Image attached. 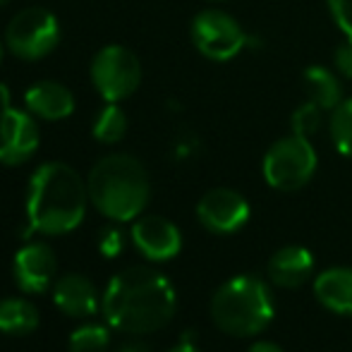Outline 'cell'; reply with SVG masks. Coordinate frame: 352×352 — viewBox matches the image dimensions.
Listing matches in <instances>:
<instances>
[{
    "label": "cell",
    "mask_w": 352,
    "mask_h": 352,
    "mask_svg": "<svg viewBox=\"0 0 352 352\" xmlns=\"http://www.w3.org/2000/svg\"><path fill=\"white\" fill-rule=\"evenodd\" d=\"M173 283L151 266H130L108 280L101 295V314L111 329L127 336L156 333L175 316Z\"/></svg>",
    "instance_id": "6da1fadb"
},
{
    "label": "cell",
    "mask_w": 352,
    "mask_h": 352,
    "mask_svg": "<svg viewBox=\"0 0 352 352\" xmlns=\"http://www.w3.org/2000/svg\"><path fill=\"white\" fill-rule=\"evenodd\" d=\"M89 190L67 163L48 161L34 170L27 187V226L41 235H67L87 216Z\"/></svg>",
    "instance_id": "7a4b0ae2"
},
{
    "label": "cell",
    "mask_w": 352,
    "mask_h": 352,
    "mask_svg": "<svg viewBox=\"0 0 352 352\" xmlns=\"http://www.w3.org/2000/svg\"><path fill=\"white\" fill-rule=\"evenodd\" d=\"M89 201L116 223L137 221L151 199L146 168L130 153L103 156L87 177Z\"/></svg>",
    "instance_id": "3957f363"
},
{
    "label": "cell",
    "mask_w": 352,
    "mask_h": 352,
    "mask_svg": "<svg viewBox=\"0 0 352 352\" xmlns=\"http://www.w3.org/2000/svg\"><path fill=\"white\" fill-rule=\"evenodd\" d=\"M276 305L271 290L256 276H235L211 297V319L223 333L235 338L259 336L274 321Z\"/></svg>",
    "instance_id": "277c9868"
},
{
    "label": "cell",
    "mask_w": 352,
    "mask_h": 352,
    "mask_svg": "<svg viewBox=\"0 0 352 352\" xmlns=\"http://www.w3.org/2000/svg\"><path fill=\"white\" fill-rule=\"evenodd\" d=\"M316 151L307 137L292 132L290 137H283L264 156V180L274 190L295 192L302 190L316 173Z\"/></svg>",
    "instance_id": "5b68a950"
},
{
    "label": "cell",
    "mask_w": 352,
    "mask_h": 352,
    "mask_svg": "<svg viewBox=\"0 0 352 352\" xmlns=\"http://www.w3.org/2000/svg\"><path fill=\"white\" fill-rule=\"evenodd\" d=\"M60 41L58 17L46 8H24L5 29V46L19 60H41L56 51Z\"/></svg>",
    "instance_id": "8992f818"
},
{
    "label": "cell",
    "mask_w": 352,
    "mask_h": 352,
    "mask_svg": "<svg viewBox=\"0 0 352 352\" xmlns=\"http://www.w3.org/2000/svg\"><path fill=\"white\" fill-rule=\"evenodd\" d=\"M91 82L106 103H118L140 89L142 65L125 46H106L91 60Z\"/></svg>",
    "instance_id": "52a82bcc"
},
{
    "label": "cell",
    "mask_w": 352,
    "mask_h": 352,
    "mask_svg": "<svg viewBox=\"0 0 352 352\" xmlns=\"http://www.w3.org/2000/svg\"><path fill=\"white\" fill-rule=\"evenodd\" d=\"M192 43L204 58L216 63L232 60L242 48L247 46V34L232 14L223 10H201L192 19Z\"/></svg>",
    "instance_id": "ba28073f"
},
{
    "label": "cell",
    "mask_w": 352,
    "mask_h": 352,
    "mask_svg": "<svg viewBox=\"0 0 352 352\" xmlns=\"http://www.w3.org/2000/svg\"><path fill=\"white\" fill-rule=\"evenodd\" d=\"M38 148V125L29 111L3 108L0 111V163L22 166Z\"/></svg>",
    "instance_id": "9c48e42d"
},
{
    "label": "cell",
    "mask_w": 352,
    "mask_h": 352,
    "mask_svg": "<svg viewBox=\"0 0 352 352\" xmlns=\"http://www.w3.org/2000/svg\"><path fill=\"white\" fill-rule=\"evenodd\" d=\"M197 218L206 230L216 235H230L250 221V204L240 192L230 187H216L199 199Z\"/></svg>",
    "instance_id": "30bf717a"
},
{
    "label": "cell",
    "mask_w": 352,
    "mask_h": 352,
    "mask_svg": "<svg viewBox=\"0 0 352 352\" xmlns=\"http://www.w3.org/2000/svg\"><path fill=\"white\" fill-rule=\"evenodd\" d=\"M130 237L144 259L156 264L170 261L182 250L180 228L163 216H140L132 223Z\"/></svg>",
    "instance_id": "8fae6325"
},
{
    "label": "cell",
    "mask_w": 352,
    "mask_h": 352,
    "mask_svg": "<svg viewBox=\"0 0 352 352\" xmlns=\"http://www.w3.org/2000/svg\"><path fill=\"white\" fill-rule=\"evenodd\" d=\"M56 271L58 256L46 242H29L12 259V276L19 290L27 295H43L53 285Z\"/></svg>",
    "instance_id": "7c38bea8"
},
{
    "label": "cell",
    "mask_w": 352,
    "mask_h": 352,
    "mask_svg": "<svg viewBox=\"0 0 352 352\" xmlns=\"http://www.w3.org/2000/svg\"><path fill=\"white\" fill-rule=\"evenodd\" d=\"M53 305L72 319H89L101 311L96 285L82 274H67L53 283Z\"/></svg>",
    "instance_id": "4fadbf2b"
},
{
    "label": "cell",
    "mask_w": 352,
    "mask_h": 352,
    "mask_svg": "<svg viewBox=\"0 0 352 352\" xmlns=\"http://www.w3.org/2000/svg\"><path fill=\"white\" fill-rule=\"evenodd\" d=\"M24 106L34 118L41 120H65L74 111V96L65 84L46 79L27 89Z\"/></svg>",
    "instance_id": "5bb4252c"
},
{
    "label": "cell",
    "mask_w": 352,
    "mask_h": 352,
    "mask_svg": "<svg viewBox=\"0 0 352 352\" xmlns=\"http://www.w3.org/2000/svg\"><path fill=\"white\" fill-rule=\"evenodd\" d=\"M314 271V256L309 250L297 245L280 247L274 256L269 259L266 274L269 280L278 287H300L311 278Z\"/></svg>",
    "instance_id": "9a60e30c"
},
{
    "label": "cell",
    "mask_w": 352,
    "mask_h": 352,
    "mask_svg": "<svg viewBox=\"0 0 352 352\" xmlns=\"http://www.w3.org/2000/svg\"><path fill=\"white\" fill-rule=\"evenodd\" d=\"M314 295L326 309L336 314H352V269L336 266L316 276Z\"/></svg>",
    "instance_id": "2e32d148"
},
{
    "label": "cell",
    "mask_w": 352,
    "mask_h": 352,
    "mask_svg": "<svg viewBox=\"0 0 352 352\" xmlns=\"http://www.w3.org/2000/svg\"><path fill=\"white\" fill-rule=\"evenodd\" d=\"M38 309L27 297H5L0 300V333L29 336L38 329Z\"/></svg>",
    "instance_id": "e0dca14e"
},
{
    "label": "cell",
    "mask_w": 352,
    "mask_h": 352,
    "mask_svg": "<svg viewBox=\"0 0 352 352\" xmlns=\"http://www.w3.org/2000/svg\"><path fill=\"white\" fill-rule=\"evenodd\" d=\"M305 91L307 98L324 111H336L345 101L340 79L324 65H311L305 70Z\"/></svg>",
    "instance_id": "ac0fdd59"
},
{
    "label": "cell",
    "mask_w": 352,
    "mask_h": 352,
    "mask_svg": "<svg viewBox=\"0 0 352 352\" xmlns=\"http://www.w3.org/2000/svg\"><path fill=\"white\" fill-rule=\"evenodd\" d=\"M94 137H96L101 144H116L125 137L127 132V118H125V111H122L118 103H108L98 118L94 120V127H91Z\"/></svg>",
    "instance_id": "d6986e66"
},
{
    "label": "cell",
    "mask_w": 352,
    "mask_h": 352,
    "mask_svg": "<svg viewBox=\"0 0 352 352\" xmlns=\"http://www.w3.org/2000/svg\"><path fill=\"white\" fill-rule=\"evenodd\" d=\"M111 348V331L101 324H84L74 329L67 340L70 352H108Z\"/></svg>",
    "instance_id": "ffe728a7"
},
{
    "label": "cell",
    "mask_w": 352,
    "mask_h": 352,
    "mask_svg": "<svg viewBox=\"0 0 352 352\" xmlns=\"http://www.w3.org/2000/svg\"><path fill=\"white\" fill-rule=\"evenodd\" d=\"M329 130H331V140H333L336 148H338L343 156L352 158V98H345L333 111Z\"/></svg>",
    "instance_id": "44dd1931"
},
{
    "label": "cell",
    "mask_w": 352,
    "mask_h": 352,
    "mask_svg": "<svg viewBox=\"0 0 352 352\" xmlns=\"http://www.w3.org/2000/svg\"><path fill=\"white\" fill-rule=\"evenodd\" d=\"M321 122H324V108L316 106V103L309 101V98H307V103H302L290 118L292 132L300 137H307V140H309L311 135H316Z\"/></svg>",
    "instance_id": "7402d4cb"
},
{
    "label": "cell",
    "mask_w": 352,
    "mask_h": 352,
    "mask_svg": "<svg viewBox=\"0 0 352 352\" xmlns=\"http://www.w3.org/2000/svg\"><path fill=\"white\" fill-rule=\"evenodd\" d=\"M125 250V232L118 226H106L98 232V252H101L106 259H116Z\"/></svg>",
    "instance_id": "603a6c76"
},
{
    "label": "cell",
    "mask_w": 352,
    "mask_h": 352,
    "mask_svg": "<svg viewBox=\"0 0 352 352\" xmlns=\"http://www.w3.org/2000/svg\"><path fill=\"white\" fill-rule=\"evenodd\" d=\"M329 10L345 36H352V0H329Z\"/></svg>",
    "instance_id": "cb8c5ba5"
},
{
    "label": "cell",
    "mask_w": 352,
    "mask_h": 352,
    "mask_svg": "<svg viewBox=\"0 0 352 352\" xmlns=\"http://www.w3.org/2000/svg\"><path fill=\"white\" fill-rule=\"evenodd\" d=\"M333 63H336V70L343 74V77L352 79V36H345L343 43L336 48Z\"/></svg>",
    "instance_id": "d4e9b609"
},
{
    "label": "cell",
    "mask_w": 352,
    "mask_h": 352,
    "mask_svg": "<svg viewBox=\"0 0 352 352\" xmlns=\"http://www.w3.org/2000/svg\"><path fill=\"white\" fill-rule=\"evenodd\" d=\"M247 352H283V348L276 343H271V340H256Z\"/></svg>",
    "instance_id": "484cf974"
},
{
    "label": "cell",
    "mask_w": 352,
    "mask_h": 352,
    "mask_svg": "<svg viewBox=\"0 0 352 352\" xmlns=\"http://www.w3.org/2000/svg\"><path fill=\"white\" fill-rule=\"evenodd\" d=\"M168 352H201L199 348L195 345V340L190 338V336H185V338L180 340V343L175 345V348H170Z\"/></svg>",
    "instance_id": "4316f807"
},
{
    "label": "cell",
    "mask_w": 352,
    "mask_h": 352,
    "mask_svg": "<svg viewBox=\"0 0 352 352\" xmlns=\"http://www.w3.org/2000/svg\"><path fill=\"white\" fill-rule=\"evenodd\" d=\"M10 91H8V87H5V84H0V111H3V108H10Z\"/></svg>",
    "instance_id": "83f0119b"
},
{
    "label": "cell",
    "mask_w": 352,
    "mask_h": 352,
    "mask_svg": "<svg viewBox=\"0 0 352 352\" xmlns=\"http://www.w3.org/2000/svg\"><path fill=\"white\" fill-rule=\"evenodd\" d=\"M120 352H146V350H144L142 345H137V343H130V345H125Z\"/></svg>",
    "instance_id": "f1b7e54d"
},
{
    "label": "cell",
    "mask_w": 352,
    "mask_h": 352,
    "mask_svg": "<svg viewBox=\"0 0 352 352\" xmlns=\"http://www.w3.org/2000/svg\"><path fill=\"white\" fill-rule=\"evenodd\" d=\"M3 56H5V48H3V41H0V63H3Z\"/></svg>",
    "instance_id": "f546056e"
},
{
    "label": "cell",
    "mask_w": 352,
    "mask_h": 352,
    "mask_svg": "<svg viewBox=\"0 0 352 352\" xmlns=\"http://www.w3.org/2000/svg\"><path fill=\"white\" fill-rule=\"evenodd\" d=\"M209 3H223V0H209Z\"/></svg>",
    "instance_id": "4dcf8cb0"
},
{
    "label": "cell",
    "mask_w": 352,
    "mask_h": 352,
    "mask_svg": "<svg viewBox=\"0 0 352 352\" xmlns=\"http://www.w3.org/2000/svg\"><path fill=\"white\" fill-rule=\"evenodd\" d=\"M5 3H8V0H0V5H5Z\"/></svg>",
    "instance_id": "1f68e13d"
}]
</instances>
